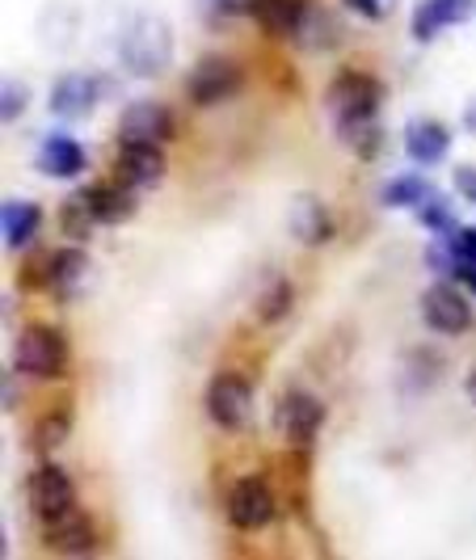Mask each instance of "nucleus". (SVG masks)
Masks as SVG:
<instances>
[{
  "label": "nucleus",
  "instance_id": "obj_1",
  "mask_svg": "<svg viewBox=\"0 0 476 560\" xmlns=\"http://www.w3.org/2000/svg\"><path fill=\"white\" fill-rule=\"evenodd\" d=\"M325 106L334 114L337 131L359 127V122H375V114L384 106V84L371 72H337L325 89Z\"/></svg>",
  "mask_w": 476,
  "mask_h": 560
},
{
  "label": "nucleus",
  "instance_id": "obj_2",
  "mask_svg": "<svg viewBox=\"0 0 476 560\" xmlns=\"http://www.w3.org/2000/svg\"><path fill=\"white\" fill-rule=\"evenodd\" d=\"M118 56H123V63L136 77H161L173 63V30H169V22H161V18H136L131 26L123 30Z\"/></svg>",
  "mask_w": 476,
  "mask_h": 560
},
{
  "label": "nucleus",
  "instance_id": "obj_3",
  "mask_svg": "<svg viewBox=\"0 0 476 560\" xmlns=\"http://www.w3.org/2000/svg\"><path fill=\"white\" fill-rule=\"evenodd\" d=\"M13 366L30 380H59L68 371V341L51 325H26L13 346Z\"/></svg>",
  "mask_w": 476,
  "mask_h": 560
},
{
  "label": "nucleus",
  "instance_id": "obj_4",
  "mask_svg": "<svg viewBox=\"0 0 476 560\" xmlns=\"http://www.w3.org/2000/svg\"><path fill=\"white\" fill-rule=\"evenodd\" d=\"M202 409L220 430H245L253 421V384L236 371H220L202 393Z\"/></svg>",
  "mask_w": 476,
  "mask_h": 560
},
{
  "label": "nucleus",
  "instance_id": "obj_5",
  "mask_svg": "<svg viewBox=\"0 0 476 560\" xmlns=\"http://www.w3.org/2000/svg\"><path fill=\"white\" fill-rule=\"evenodd\" d=\"M241 84H245V72H241L236 59L202 56L195 68H190V77H186V97L207 110V106H224L228 97H236Z\"/></svg>",
  "mask_w": 476,
  "mask_h": 560
},
{
  "label": "nucleus",
  "instance_id": "obj_6",
  "mask_svg": "<svg viewBox=\"0 0 476 560\" xmlns=\"http://www.w3.org/2000/svg\"><path fill=\"white\" fill-rule=\"evenodd\" d=\"M228 523L236 527V532H262V527H270L275 523V514H279V502H275V489L266 485L262 477H241L232 489H228Z\"/></svg>",
  "mask_w": 476,
  "mask_h": 560
},
{
  "label": "nucleus",
  "instance_id": "obj_7",
  "mask_svg": "<svg viewBox=\"0 0 476 560\" xmlns=\"http://www.w3.org/2000/svg\"><path fill=\"white\" fill-rule=\"evenodd\" d=\"M275 421H279L282 439L295 451H309L325 425V400L321 396L304 393V388H291V393L279 396V409H275Z\"/></svg>",
  "mask_w": 476,
  "mask_h": 560
},
{
  "label": "nucleus",
  "instance_id": "obj_8",
  "mask_svg": "<svg viewBox=\"0 0 476 560\" xmlns=\"http://www.w3.org/2000/svg\"><path fill=\"white\" fill-rule=\"evenodd\" d=\"M421 320L443 337L464 334L473 325V308H468V295L455 287V282H434L421 291Z\"/></svg>",
  "mask_w": 476,
  "mask_h": 560
},
{
  "label": "nucleus",
  "instance_id": "obj_9",
  "mask_svg": "<svg viewBox=\"0 0 476 560\" xmlns=\"http://www.w3.org/2000/svg\"><path fill=\"white\" fill-rule=\"evenodd\" d=\"M169 161L161 152V143H118V156H114V177L131 190H156L165 182Z\"/></svg>",
  "mask_w": 476,
  "mask_h": 560
},
{
  "label": "nucleus",
  "instance_id": "obj_10",
  "mask_svg": "<svg viewBox=\"0 0 476 560\" xmlns=\"http://www.w3.org/2000/svg\"><path fill=\"white\" fill-rule=\"evenodd\" d=\"M26 502L38 518H56L77 505V485L59 464H38L26 477Z\"/></svg>",
  "mask_w": 476,
  "mask_h": 560
},
{
  "label": "nucleus",
  "instance_id": "obj_11",
  "mask_svg": "<svg viewBox=\"0 0 476 560\" xmlns=\"http://www.w3.org/2000/svg\"><path fill=\"white\" fill-rule=\"evenodd\" d=\"M43 544L56 557H89V552H97V527L84 510L72 505L56 518H43Z\"/></svg>",
  "mask_w": 476,
  "mask_h": 560
},
{
  "label": "nucleus",
  "instance_id": "obj_12",
  "mask_svg": "<svg viewBox=\"0 0 476 560\" xmlns=\"http://www.w3.org/2000/svg\"><path fill=\"white\" fill-rule=\"evenodd\" d=\"M173 140V114L165 102H131L118 118V143H165Z\"/></svg>",
  "mask_w": 476,
  "mask_h": 560
},
{
  "label": "nucleus",
  "instance_id": "obj_13",
  "mask_svg": "<svg viewBox=\"0 0 476 560\" xmlns=\"http://www.w3.org/2000/svg\"><path fill=\"white\" fill-rule=\"evenodd\" d=\"M287 228H291V236H295L300 245H309V249H321V245L334 241V215H329V207L316 195L291 198V207H287Z\"/></svg>",
  "mask_w": 476,
  "mask_h": 560
},
{
  "label": "nucleus",
  "instance_id": "obj_14",
  "mask_svg": "<svg viewBox=\"0 0 476 560\" xmlns=\"http://www.w3.org/2000/svg\"><path fill=\"white\" fill-rule=\"evenodd\" d=\"M93 282V257L72 245V249H56L47 261V287L56 291L59 300H77L81 291H89Z\"/></svg>",
  "mask_w": 476,
  "mask_h": 560
},
{
  "label": "nucleus",
  "instance_id": "obj_15",
  "mask_svg": "<svg viewBox=\"0 0 476 560\" xmlns=\"http://www.w3.org/2000/svg\"><path fill=\"white\" fill-rule=\"evenodd\" d=\"M473 13H476V0H421L418 13H414V38L430 43L443 30L464 26Z\"/></svg>",
  "mask_w": 476,
  "mask_h": 560
},
{
  "label": "nucleus",
  "instance_id": "obj_16",
  "mask_svg": "<svg viewBox=\"0 0 476 560\" xmlns=\"http://www.w3.org/2000/svg\"><path fill=\"white\" fill-rule=\"evenodd\" d=\"M84 190H89L97 224H127V220H136V211H140V190L123 186L118 177H114V182H97V186H84Z\"/></svg>",
  "mask_w": 476,
  "mask_h": 560
},
{
  "label": "nucleus",
  "instance_id": "obj_17",
  "mask_svg": "<svg viewBox=\"0 0 476 560\" xmlns=\"http://www.w3.org/2000/svg\"><path fill=\"white\" fill-rule=\"evenodd\" d=\"M38 168H43L47 177H59V182L81 177L84 173V148L72 140V136L51 131V136H43V143H38Z\"/></svg>",
  "mask_w": 476,
  "mask_h": 560
},
{
  "label": "nucleus",
  "instance_id": "obj_18",
  "mask_svg": "<svg viewBox=\"0 0 476 560\" xmlns=\"http://www.w3.org/2000/svg\"><path fill=\"white\" fill-rule=\"evenodd\" d=\"M448 148H451V131L439 118H414L405 127V152L418 165H439L448 156Z\"/></svg>",
  "mask_w": 476,
  "mask_h": 560
},
{
  "label": "nucleus",
  "instance_id": "obj_19",
  "mask_svg": "<svg viewBox=\"0 0 476 560\" xmlns=\"http://www.w3.org/2000/svg\"><path fill=\"white\" fill-rule=\"evenodd\" d=\"M97 93H102V84L93 81V77L68 72V77H59L56 89H51V110H56L59 118H84V114L97 106Z\"/></svg>",
  "mask_w": 476,
  "mask_h": 560
},
{
  "label": "nucleus",
  "instance_id": "obj_20",
  "mask_svg": "<svg viewBox=\"0 0 476 560\" xmlns=\"http://www.w3.org/2000/svg\"><path fill=\"white\" fill-rule=\"evenodd\" d=\"M43 228V211L30 202V198H9L0 207V236H4V249H26L30 241L38 236Z\"/></svg>",
  "mask_w": 476,
  "mask_h": 560
},
{
  "label": "nucleus",
  "instance_id": "obj_21",
  "mask_svg": "<svg viewBox=\"0 0 476 560\" xmlns=\"http://www.w3.org/2000/svg\"><path fill=\"white\" fill-rule=\"evenodd\" d=\"M304 13H309V0H257L253 4V22L270 38H295Z\"/></svg>",
  "mask_w": 476,
  "mask_h": 560
},
{
  "label": "nucleus",
  "instance_id": "obj_22",
  "mask_svg": "<svg viewBox=\"0 0 476 560\" xmlns=\"http://www.w3.org/2000/svg\"><path fill=\"white\" fill-rule=\"evenodd\" d=\"M68 439H72V413H68V405L47 409L43 418L30 425V447L38 451V455H51V451L63 447Z\"/></svg>",
  "mask_w": 476,
  "mask_h": 560
},
{
  "label": "nucleus",
  "instance_id": "obj_23",
  "mask_svg": "<svg viewBox=\"0 0 476 560\" xmlns=\"http://www.w3.org/2000/svg\"><path fill=\"white\" fill-rule=\"evenodd\" d=\"M430 195H434V190H430L426 177H418V173H400V177H393V182L380 190V202L393 207V211H418Z\"/></svg>",
  "mask_w": 476,
  "mask_h": 560
},
{
  "label": "nucleus",
  "instance_id": "obj_24",
  "mask_svg": "<svg viewBox=\"0 0 476 560\" xmlns=\"http://www.w3.org/2000/svg\"><path fill=\"white\" fill-rule=\"evenodd\" d=\"M291 300H295V291H291V282L282 279V275H270V279L262 282V291H257V320L262 325H279L282 316L291 312Z\"/></svg>",
  "mask_w": 476,
  "mask_h": 560
},
{
  "label": "nucleus",
  "instance_id": "obj_25",
  "mask_svg": "<svg viewBox=\"0 0 476 560\" xmlns=\"http://www.w3.org/2000/svg\"><path fill=\"white\" fill-rule=\"evenodd\" d=\"M59 228L68 241H89V232L97 228V215H93V202H89V190H77V195L63 198L59 207Z\"/></svg>",
  "mask_w": 476,
  "mask_h": 560
},
{
  "label": "nucleus",
  "instance_id": "obj_26",
  "mask_svg": "<svg viewBox=\"0 0 476 560\" xmlns=\"http://www.w3.org/2000/svg\"><path fill=\"white\" fill-rule=\"evenodd\" d=\"M418 220L426 228H430L434 236H448V232H455V215H451V207L439 195H430L426 202H421V207H418Z\"/></svg>",
  "mask_w": 476,
  "mask_h": 560
},
{
  "label": "nucleus",
  "instance_id": "obj_27",
  "mask_svg": "<svg viewBox=\"0 0 476 560\" xmlns=\"http://www.w3.org/2000/svg\"><path fill=\"white\" fill-rule=\"evenodd\" d=\"M26 97H30L26 84H22V81H4V89H0V118H4V122L22 118V110H26Z\"/></svg>",
  "mask_w": 476,
  "mask_h": 560
},
{
  "label": "nucleus",
  "instance_id": "obj_28",
  "mask_svg": "<svg viewBox=\"0 0 476 560\" xmlns=\"http://www.w3.org/2000/svg\"><path fill=\"white\" fill-rule=\"evenodd\" d=\"M455 249H460V270L476 266V228H455Z\"/></svg>",
  "mask_w": 476,
  "mask_h": 560
},
{
  "label": "nucleus",
  "instance_id": "obj_29",
  "mask_svg": "<svg viewBox=\"0 0 476 560\" xmlns=\"http://www.w3.org/2000/svg\"><path fill=\"white\" fill-rule=\"evenodd\" d=\"M455 190L464 202H473L476 207V165H460L455 168Z\"/></svg>",
  "mask_w": 476,
  "mask_h": 560
},
{
  "label": "nucleus",
  "instance_id": "obj_30",
  "mask_svg": "<svg viewBox=\"0 0 476 560\" xmlns=\"http://www.w3.org/2000/svg\"><path fill=\"white\" fill-rule=\"evenodd\" d=\"M346 4H350L355 13H363V18H371V22L388 13V4H384V0H346Z\"/></svg>",
  "mask_w": 476,
  "mask_h": 560
},
{
  "label": "nucleus",
  "instance_id": "obj_31",
  "mask_svg": "<svg viewBox=\"0 0 476 560\" xmlns=\"http://www.w3.org/2000/svg\"><path fill=\"white\" fill-rule=\"evenodd\" d=\"M253 4H257V0H216L220 13H253Z\"/></svg>",
  "mask_w": 476,
  "mask_h": 560
},
{
  "label": "nucleus",
  "instance_id": "obj_32",
  "mask_svg": "<svg viewBox=\"0 0 476 560\" xmlns=\"http://www.w3.org/2000/svg\"><path fill=\"white\" fill-rule=\"evenodd\" d=\"M464 393H468V400L476 405V363H473V371H468V380H464Z\"/></svg>",
  "mask_w": 476,
  "mask_h": 560
},
{
  "label": "nucleus",
  "instance_id": "obj_33",
  "mask_svg": "<svg viewBox=\"0 0 476 560\" xmlns=\"http://www.w3.org/2000/svg\"><path fill=\"white\" fill-rule=\"evenodd\" d=\"M460 279L468 282V291L476 295V266H464V270H460Z\"/></svg>",
  "mask_w": 476,
  "mask_h": 560
}]
</instances>
